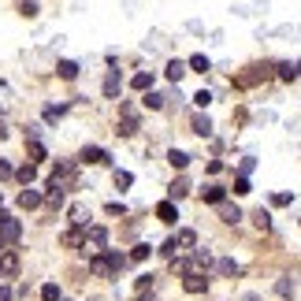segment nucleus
Returning <instances> with one entry per match:
<instances>
[{
  "label": "nucleus",
  "instance_id": "nucleus-1",
  "mask_svg": "<svg viewBox=\"0 0 301 301\" xmlns=\"http://www.w3.org/2000/svg\"><path fill=\"white\" fill-rule=\"evenodd\" d=\"M74 182H78V164H74V160H56V171H52L49 186H56V190H74Z\"/></svg>",
  "mask_w": 301,
  "mask_h": 301
},
{
  "label": "nucleus",
  "instance_id": "nucleus-2",
  "mask_svg": "<svg viewBox=\"0 0 301 301\" xmlns=\"http://www.w3.org/2000/svg\"><path fill=\"white\" fill-rule=\"evenodd\" d=\"M19 234H23L19 219H15V216H8V212H0V238H4V242L11 246V242H19Z\"/></svg>",
  "mask_w": 301,
  "mask_h": 301
},
{
  "label": "nucleus",
  "instance_id": "nucleus-3",
  "mask_svg": "<svg viewBox=\"0 0 301 301\" xmlns=\"http://www.w3.org/2000/svg\"><path fill=\"white\" fill-rule=\"evenodd\" d=\"M11 275H19V253L4 249L0 253V279H11Z\"/></svg>",
  "mask_w": 301,
  "mask_h": 301
},
{
  "label": "nucleus",
  "instance_id": "nucleus-4",
  "mask_svg": "<svg viewBox=\"0 0 301 301\" xmlns=\"http://www.w3.org/2000/svg\"><path fill=\"white\" fill-rule=\"evenodd\" d=\"M119 89H123V74H119V71H108L104 86H101V93H104L108 101H116V97H119Z\"/></svg>",
  "mask_w": 301,
  "mask_h": 301
},
{
  "label": "nucleus",
  "instance_id": "nucleus-5",
  "mask_svg": "<svg viewBox=\"0 0 301 301\" xmlns=\"http://www.w3.org/2000/svg\"><path fill=\"white\" fill-rule=\"evenodd\" d=\"M82 160H86V164H112V156H108L101 145H86V149H82Z\"/></svg>",
  "mask_w": 301,
  "mask_h": 301
},
{
  "label": "nucleus",
  "instance_id": "nucleus-6",
  "mask_svg": "<svg viewBox=\"0 0 301 301\" xmlns=\"http://www.w3.org/2000/svg\"><path fill=\"white\" fill-rule=\"evenodd\" d=\"M156 219H164V223H175V219H179L175 201H160V204H156Z\"/></svg>",
  "mask_w": 301,
  "mask_h": 301
},
{
  "label": "nucleus",
  "instance_id": "nucleus-7",
  "mask_svg": "<svg viewBox=\"0 0 301 301\" xmlns=\"http://www.w3.org/2000/svg\"><path fill=\"white\" fill-rule=\"evenodd\" d=\"M219 219H223V223H238V219H242V209H238V204L219 201Z\"/></svg>",
  "mask_w": 301,
  "mask_h": 301
},
{
  "label": "nucleus",
  "instance_id": "nucleus-8",
  "mask_svg": "<svg viewBox=\"0 0 301 301\" xmlns=\"http://www.w3.org/2000/svg\"><path fill=\"white\" fill-rule=\"evenodd\" d=\"M63 246H67V249H78V246H86V234H82V227H71V231H63Z\"/></svg>",
  "mask_w": 301,
  "mask_h": 301
},
{
  "label": "nucleus",
  "instance_id": "nucleus-9",
  "mask_svg": "<svg viewBox=\"0 0 301 301\" xmlns=\"http://www.w3.org/2000/svg\"><path fill=\"white\" fill-rule=\"evenodd\" d=\"M182 287H186V294H204V290H209V279H204V275H186Z\"/></svg>",
  "mask_w": 301,
  "mask_h": 301
},
{
  "label": "nucleus",
  "instance_id": "nucleus-10",
  "mask_svg": "<svg viewBox=\"0 0 301 301\" xmlns=\"http://www.w3.org/2000/svg\"><path fill=\"white\" fill-rule=\"evenodd\" d=\"M37 204H41V194H37V190H23V194H19V209H37Z\"/></svg>",
  "mask_w": 301,
  "mask_h": 301
},
{
  "label": "nucleus",
  "instance_id": "nucleus-11",
  "mask_svg": "<svg viewBox=\"0 0 301 301\" xmlns=\"http://www.w3.org/2000/svg\"><path fill=\"white\" fill-rule=\"evenodd\" d=\"M86 238H89V246H93V249H104L108 231H104V227H89V231H86Z\"/></svg>",
  "mask_w": 301,
  "mask_h": 301
},
{
  "label": "nucleus",
  "instance_id": "nucleus-12",
  "mask_svg": "<svg viewBox=\"0 0 301 301\" xmlns=\"http://www.w3.org/2000/svg\"><path fill=\"white\" fill-rule=\"evenodd\" d=\"M194 246H197V234H194V231H190V227L175 234V249H194Z\"/></svg>",
  "mask_w": 301,
  "mask_h": 301
},
{
  "label": "nucleus",
  "instance_id": "nucleus-13",
  "mask_svg": "<svg viewBox=\"0 0 301 301\" xmlns=\"http://www.w3.org/2000/svg\"><path fill=\"white\" fill-rule=\"evenodd\" d=\"M123 112H126V119L119 123V134H123V138H130V134L138 130V119H134V108H123Z\"/></svg>",
  "mask_w": 301,
  "mask_h": 301
},
{
  "label": "nucleus",
  "instance_id": "nucleus-14",
  "mask_svg": "<svg viewBox=\"0 0 301 301\" xmlns=\"http://www.w3.org/2000/svg\"><path fill=\"white\" fill-rule=\"evenodd\" d=\"M260 78H268V71H264V67H249V74H242V78H238V86L246 89V86H253V82H260Z\"/></svg>",
  "mask_w": 301,
  "mask_h": 301
},
{
  "label": "nucleus",
  "instance_id": "nucleus-15",
  "mask_svg": "<svg viewBox=\"0 0 301 301\" xmlns=\"http://www.w3.org/2000/svg\"><path fill=\"white\" fill-rule=\"evenodd\" d=\"M71 223H74V227H86V223H89L86 204H71Z\"/></svg>",
  "mask_w": 301,
  "mask_h": 301
},
{
  "label": "nucleus",
  "instance_id": "nucleus-16",
  "mask_svg": "<svg viewBox=\"0 0 301 301\" xmlns=\"http://www.w3.org/2000/svg\"><path fill=\"white\" fill-rule=\"evenodd\" d=\"M15 179H19L23 186H30V182H34V179H37V167H34V164H23L19 171H15Z\"/></svg>",
  "mask_w": 301,
  "mask_h": 301
},
{
  "label": "nucleus",
  "instance_id": "nucleus-17",
  "mask_svg": "<svg viewBox=\"0 0 301 301\" xmlns=\"http://www.w3.org/2000/svg\"><path fill=\"white\" fill-rule=\"evenodd\" d=\"M56 71H60V78H67V82H71V78L78 74V63H74V60H60Z\"/></svg>",
  "mask_w": 301,
  "mask_h": 301
},
{
  "label": "nucleus",
  "instance_id": "nucleus-18",
  "mask_svg": "<svg viewBox=\"0 0 301 301\" xmlns=\"http://www.w3.org/2000/svg\"><path fill=\"white\" fill-rule=\"evenodd\" d=\"M194 134L209 138V134H212V119H209V116H194Z\"/></svg>",
  "mask_w": 301,
  "mask_h": 301
},
{
  "label": "nucleus",
  "instance_id": "nucleus-19",
  "mask_svg": "<svg viewBox=\"0 0 301 301\" xmlns=\"http://www.w3.org/2000/svg\"><path fill=\"white\" fill-rule=\"evenodd\" d=\"M45 204H49V209H63V190H56V186H49V194L41 197Z\"/></svg>",
  "mask_w": 301,
  "mask_h": 301
},
{
  "label": "nucleus",
  "instance_id": "nucleus-20",
  "mask_svg": "<svg viewBox=\"0 0 301 301\" xmlns=\"http://www.w3.org/2000/svg\"><path fill=\"white\" fill-rule=\"evenodd\" d=\"M216 272L219 275H238V264H234L231 257H223V260H216Z\"/></svg>",
  "mask_w": 301,
  "mask_h": 301
},
{
  "label": "nucleus",
  "instance_id": "nucleus-21",
  "mask_svg": "<svg viewBox=\"0 0 301 301\" xmlns=\"http://www.w3.org/2000/svg\"><path fill=\"white\" fill-rule=\"evenodd\" d=\"M167 160H171V167H179V171H182V167L190 164V156H186L182 149H171V153H167Z\"/></svg>",
  "mask_w": 301,
  "mask_h": 301
},
{
  "label": "nucleus",
  "instance_id": "nucleus-22",
  "mask_svg": "<svg viewBox=\"0 0 301 301\" xmlns=\"http://www.w3.org/2000/svg\"><path fill=\"white\" fill-rule=\"evenodd\" d=\"M190 194V182L186 179H175V182H171V201H179V197H186Z\"/></svg>",
  "mask_w": 301,
  "mask_h": 301
},
{
  "label": "nucleus",
  "instance_id": "nucleus-23",
  "mask_svg": "<svg viewBox=\"0 0 301 301\" xmlns=\"http://www.w3.org/2000/svg\"><path fill=\"white\" fill-rule=\"evenodd\" d=\"M190 67L204 74V71H212V63H209V56H201V52H197V56H190Z\"/></svg>",
  "mask_w": 301,
  "mask_h": 301
},
{
  "label": "nucleus",
  "instance_id": "nucleus-24",
  "mask_svg": "<svg viewBox=\"0 0 301 301\" xmlns=\"http://www.w3.org/2000/svg\"><path fill=\"white\" fill-rule=\"evenodd\" d=\"M182 74H186V63H179V60H171V63H167V78H171V82H179Z\"/></svg>",
  "mask_w": 301,
  "mask_h": 301
},
{
  "label": "nucleus",
  "instance_id": "nucleus-25",
  "mask_svg": "<svg viewBox=\"0 0 301 301\" xmlns=\"http://www.w3.org/2000/svg\"><path fill=\"white\" fill-rule=\"evenodd\" d=\"M130 86H134V89H141V93H145V89L153 86V74H149V71H141V74H134V82H130Z\"/></svg>",
  "mask_w": 301,
  "mask_h": 301
},
{
  "label": "nucleus",
  "instance_id": "nucleus-26",
  "mask_svg": "<svg viewBox=\"0 0 301 301\" xmlns=\"http://www.w3.org/2000/svg\"><path fill=\"white\" fill-rule=\"evenodd\" d=\"M41 297H45V301H60L63 294H60V287H56V283H45V287H41Z\"/></svg>",
  "mask_w": 301,
  "mask_h": 301
},
{
  "label": "nucleus",
  "instance_id": "nucleus-27",
  "mask_svg": "<svg viewBox=\"0 0 301 301\" xmlns=\"http://www.w3.org/2000/svg\"><path fill=\"white\" fill-rule=\"evenodd\" d=\"M149 253H153V249H149V242H141V246H134V249H130V257H126V260H145Z\"/></svg>",
  "mask_w": 301,
  "mask_h": 301
},
{
  "label": "nucleus",
  "instance_id": "nucleus-28",
  "mask_svg": "<svg viewBox=\"0 0 301 301\" xmlns=\"http://www.w3.org/2000/svg\"><path fill=\"white\" fill-rule=\"evenodd\" d=\"M275 294H279V297H294V283H290V279H279V283H275Z\"/></svg>",
  "mask_w": 301,
  "mask_h": 301
},
{
  "label": "nucleus",
  "instance_id": "nucleus-29",
  "mask_svg": "<svg viewBox=\"0 0 301 301\" xmlns=\"http://www.w3.org/2000/svg\"><path fill=\"white\" fill-rule=\"evenodd\" d=\"M204 201L219 204V201H223V186H209V190H204Z\"/></svg>",
  "mask_w": 301,
  "mask_h": 301
},
{
  "label": "nucleus",
  "instance_id": "nucleus-30",
  "mask_svg": "<svg viewBox=\"0 0 301 301\" xmlns=\"http://www.w3.org/2000/svg\"><path fill=\"white\" fill-rule=\"evenodd\" d=\"M19 11L26 15V19H37V11H41V8L34 4V0H23V4H19Z\"/></svg>",
  "mask_w": 301,
  "mask_h": 301
},
{
  "label": "nucleus",
  "instance_id": "nucleus-31",
  "mask_svg": "<svg viewBox=\"0 0 301 301\" xmlns=\"http://www.w3.org/2000/svg\"><path fill=\"white\" fill-rule=\"evenodd\" d=\"M253 219H257V227H260V231H268V227H272V216H268L264 209H257V212H253Z\"/></svg>",
  "mask_w": 301,
  "mask_h": 301
},
{
  "label": "nucleus",
  "instance_id": "nucleus-32",
  "mask_svg": "<svg viewBox=\"0 0 301 301\" xmlns=\"http://www.w3.org/2000/svg\"><path fill=\"white\" fill-rule=\"evenodd\" d=\"M145 108H153V112H160V108H164V97H160V93H149V97H145Z\"/></svg>",
  "mask_w": 301,
  "mask_h": 301
},
{
  "label": "nucleus",
  "instance_id": "nucleus-33",
  "mask_svg": "<svg viewBox=\"0 0 301 301\" xmlns=\"http://www.w3.org/2000/svg\"><path fill=\"white\" fill-rule=\"evenodd\" d=\"M130 182H134V175H130V171H116V186H123V190H126Z\"/></svg>",
  "mask_w": 301,
  "mask_h": 301
},
{
  "label": "nucleus",
  "instance_id": "nucleus-34",
  "mask_svg": "<svg viewBox=\"0 0 301 301\" xmlns=\"http://www.w3.org/2000/svg\"><path fill=\"white\" fill-rule=\"evenodd\" d=\"M30 156H34V160H45V145L41 141H30Z\"/></svg>",
  "mask_w": 301,
  "mask_h": 301
},
{
  "label": "nucleus",
  "instance_id": "nucleus-35",
  "mask_svg": "<svg viewBox=\"0 0 301 301\" xmlns=\"http://www.w3.org/2000/svg\"><path fill=\"white\" fill-rule=\"evenodd\" d=\"M63 112H67V108H45V119H49V123H56Z\"/></svg>",
  "mask_w": 301,
  "mask_h": 301
},
{
  "label": "nucleus",
  "instance_id": "nucleus-36",
  "mask_svg": "<svg viewBox=\"0 0 301 301\" xmlns=\"http://www.w3.org/2000/svg\"><path fill=\"white\" fill-rule=\"evenodd\" d=\"M209 101H212V93H209V89H201L197 97H194V104H201V108H209Z\"/></svg>",
  "mask_w": 301,
  "mask_h": 301
},
{
  "label": "nucleus",
  "instance_id": "nucleus-37",
  "mask_svg": "<svg viewBox=\"0 0 301 301\" xmlns=\"http://www.w3.org/2000/svg\"><path fill=\"white\" fill-rule=\"evenodd\" d=\"M160 253H164V257H171V260H175V253H179V249H175V238H167V242H164V249H160Z\"/></svg>",
  "mask_w": 301,
  "mask_h": 301
},
{
  "label": "nucleus",
  "instance_id": "nucleus-38",
  "mask_svg": "<svg viewBox=\"0 0 301 301\" xmlns=\"http://www.w3.org/2000/svg\"><path fill=\"white\" fill-rule=\"evenodd\" d=\"M11 175H15V167L8 160H0V179H11Z\"/></svg>",
  "mask_w": 301,
  "mask_h": 301
},
{
  "label": "nucleus",
  "instance_id": "nucleus-39",
  "mask_svg": "<svg viewBox=\"0 0 301 301\" xmlns=\"http://www.w3.org/2000/svg\"><path fill=\"white\" fill-rule=\"evenodd\" d=\"M279 78H294V63H279Z\"/></svg>",
  "mask_w": 301,
  "mask_h": 301
},
{
  "label": "nucleus",
  "instance_id": "nucleus-40",
  "mask_svg": "<svg viewBox=\"0 0 301 301\" xmlns=\"http://www.w3.org/2000/svg\"><path fill=\"white\" fill-rule=\"evenodd\" d=\"M272 204H275V209H283V204H290V194H275V197H272Z\"/></svg>",
  "mask_w": 301,
  "mask_h": 301
},
{
  "label": "nucleus",
  "instance_id": "nucleus-41",
  "mask_svg": "<svg viewBox=\"0 0 301 301\" xmlns=\"http://www.w3.org/2000/svg\"><path fill=\"white\" fill-rule=\"evenodd\" d=\"M149 287H153V275H141V279H138V290H141V294H145Z\"/></svg>",
  "mask_w": 301,
  "mask_h": 301
},
{
  "label": "nucleus",
  "instance_id": "nucleus-42",
  "mask_svg": "<svg viewBox=\"0 0 301 301\" xmlns=\"http://www.w3.org/2000/svg\"><path fill=\"white\" fill-rule=\"evenodd\" d=\"M234 194H249V179H238V182H234Z\"/></svg>",
  "mask_w": 301,
  "mask_h": 301
},
{
  "label": "nucleus",
  "instance_id": "nucleus-43",
  "mask_svg": "<svg viewBox=\"0 0 301 301\" xmlns=\"http://www.w3.org/2000/svg\"><path fill=\"white\" fill-rule=\"evenodd\" d=\"M0 301H11V290L8 287H0Z\"/></svg>",
  "mask_w": 301,
  "mask_h": 301
},
{
  "label": "nucleus",
  "instance_id": "nucleus-44",
  "mask_svg": "<svg viewBox=\"0 0 301 301\" xmlns=\"http://www.w3.org/2000/svg\"><path fill=\"white\" fill-rule=\"evenodd\" d=\"M4 249H8V242H4V238H0V253H4Z\"/></svg>",
  "mask_w": 301,
  "mask_h": 301
},
{
  "label": "nucleus",
  "instance_id": "nucleus-45",
  "mask_svg": "<svg viewBox=\"0 0 301 301\" xmlns=\"http://www.w3.org/2000/svg\"><path fill=\"white\" fill-rule=\"evenodd\" d=\"M294 74H301V63H297V71H294Z\"/></svg>",
  "mask_w": 301,
  "mask_h": 301
}]
</instances>
